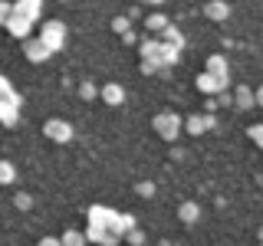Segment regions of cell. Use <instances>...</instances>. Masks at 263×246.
Instances as JSON below:
<instances>
[{"label":"cell","instance_id":"6da1fadb","mask_svg":"<svg viewBox=\"0 0 263 246\" xmlns=\"http://www.w3.org/2000/svg\"><path fill=\"white\" fill-rule=\"evenodd\" d=\"M60 39H63V27L60 23H49L46 33H43V46L46 49H60Z\"/></svg>","mask_w":263,"mask_h":246},{"label":"cell","instance_id":"7a4b0ae2","mask_svg":"<svg viewBox=\"0 0 263 246\" xmlns=\"http://www.w3.org/2000/svg\"><path fill=\"white\" fill-rule=\"evenodd\" d=\"M155 125H161V135H164V138H175V135H178V128H175L178 118H175V115H161Z\"/></svg>","mask_w":263,"mask_h":246},{"label":"cell","instance_id":"3957f363","mask_svg":"<svg viewBox=\"0 0 263 246\" xmlns=\"http://www.w3.org/2000/svg\"><path fill=\"white\" fill-rule=\"evenodd\" d=\"M46 135L66 141V138H69V128H66V121H46Z\"/></svg>","mask_w":263,"mask_h":246},{"label":"cell","instance_id":"277c9868","mask_svg":"<svg viewBox=\"0 0 263 246\" xmlns=\"http://www.w3.org/2000/svg\"><path fill=\"white\" fill-rule=\"evenodd\" d=\"M13 180V168L10 164H0V184H10Z\"/></svg>","mask_w":263,"mask_h":246},{"label":"cell","instance_id":"5b68a950","mask_svg":"<svg viewBox=\"0 0 263 246\" xmlns=\"http://www.w3.org/2000/svg\"><path fill=\"white\" fill-rule=\"evenodd\" d=\"M105 95H109V102L115 105V102H122V89L119 86H109V89H105Z\"/></svg>","mask_w":263,"mask_h":246},{"label":"cell","instance_id":"8992f818","mask_svg":"<svg viewBox=\"0 0 263 246\" xmlns=\"http://www.w3.org/2000/svg\"><path fill=\"white\" fill-rule=\"evenodd\" d=\"M250 138H253V141H260V145H263V128H250Z\"/></svg>","mask_w":263,"mask_h":246},{"label":"cell","instance_id":"52a82bcc","mask_svg":"<svg viewBox=\"0 0 263 246\" xmlns=\"http://www.w3.org/2000/svg\"><path fill=\"white\" fill-rule=\"evenodd\" d=\"M257 102H260V105H263V89H260V92H257Z\"/></svg>","mask_w":263,"mask_h":246}]
</instances>
